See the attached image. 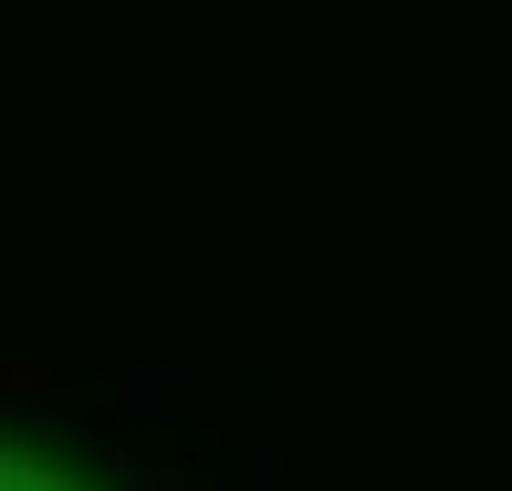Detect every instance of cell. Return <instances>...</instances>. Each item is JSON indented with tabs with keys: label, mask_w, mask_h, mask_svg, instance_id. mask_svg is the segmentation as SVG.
<instances>
[{
	"label": "cell",
	"mask_w": 512,
	"mask_h": 491,
	"mask_svg": "<svg viewBox=\"0 0 512 491\" xmlns=\"http://www.w3.org/2000/svg\"><path fill=\"white\" fill-rule=\"evenodd\" d=\"M0 491H84V481L53 471V460H32V450H0Z\"/></svg>",
	"instance_id": "6da1fadb"
}]
</instances>
